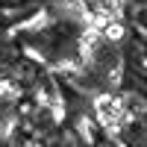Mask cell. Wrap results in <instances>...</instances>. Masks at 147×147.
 <instances>
[{"label": "cell", "instance_id": "1", "mask_svg": "<svg viewBox=\"0 0 147 147\" xmlns=\"http://www.w3.org/2000/svg\"><path fill=\"white\" fill-rule=\"evenodd\" d=\"M97 112H100V118L106 121L109 127H115V124H121V121L127 118L124 106H121V103H115V100H109V97H106V100H100V103H97Z\"/></svg>", "mask_w": 147, "mask_h": 147}]
</instances>
